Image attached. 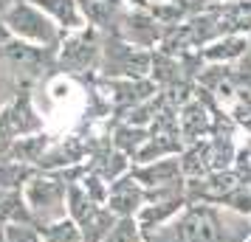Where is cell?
<instances>
[{"instance_id": "cell-1", "label": "cell", "mask_w": 251, "mask_h": 242, "mask_svg": "<svg viewBox=\"0 0 251 242\" xmlns=\"http://www.w3.org/2000/svg\"><path fill=\"white\" fill-rule=\"evenodd\" d=\"M183 234H186V240H192V242H206V240H212V225H209L206 217H192L186 222Z\"/></svg>"}]
</instances>
